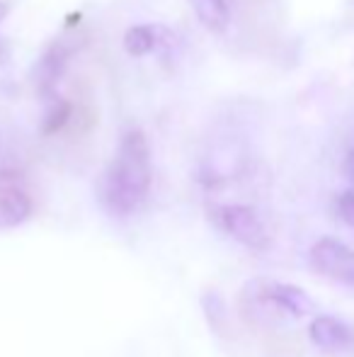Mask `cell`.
Listing matches in <instances>:
<instances>
[{
    "label": "cell",
    "mask_w": 354,
    "mask_h": 357,
    "mask_svg": "<svg viewBox=\"0 0 354 357\" xmlns=\"http://www.w3.org/2000/svg\"><path fill=\"white\" fill-rule=\"evenodd\" d=\"M5 56H8V44H5V39H0V63L5 61Z\"/></svg>",
    "instance_id": "cell-15"
},
{
    "label": "cell",
    "mask_w": 354,
    "mask_h": 357,
    "mask_svg": "<svg viewBox=\"0 0 354 357\" xmlns=\"http://www.w3.org/2000/svg\"><path fill=\"white\" fill-rule=\"evenodd\" d=\"M81 47H83V42L76 37L54 39V42L42 52L39 61L34 63V68H32L34 90H37L47 102L56 98V85L61 83L68 63H71V59L76 56Z\"/></svg>",
    "instance_id": "cell-4"
},
{
    "label": "cell",
    "mask_w": 354,
    "mask_h": 357,
    "mask_svg": "<svg viewBox=\"0 0 354 357\" xmlns=\"http://www.w3.org/2000/svg\"><path fill=\"white\" fill-rule=\"evenodd\" d=\"M211 219L228 238L238 241L246 248L265 250L269 245V231L265 221H262V216L250 204H241V202L216 204L211 209Z\"/></svg>",
    "instance_id": "cell-3"
},
{
    "label": "cell",
    "mask_w": 354,
    "mask_h": 357,
    "mask_svg": "<svg viewBox=\"0 0 354 357\" xmlns=\"http://www.w3.org/2000/svg\"><path fill=\"white\" fill-rule=\"evenodd\" d=\"M337 212H340L342 221L354 226V188L340 195V199H337Z\"/></svg>",
    "instance_id": "cell-13"
},
{
    "label": "cell",
    "mask_w": 354,
    "mask_h": 357,
    "mask_svg": "<svg viewBox=\"0 0 354 357\" xmlns=\"http://www.w3.org/2000/svg\"><path fill=\"white\" fill-rule=\"evenodd\" d=\"M189 5L197 13L199 22L214 34L226 32L228 22H231V8L228 0H189Z\"/></svg>",
    "instance_id": "cell-9"
},
{
    "label": "cell",
    "mask_w": 354,
    "mask_h": 357,
    "mask_svg": "<svg viewBox=\"0 0 354 357\" xmlns=\"http://www.w3.org/2000/svg\"><path fill=\"white\" fill-rule=\"evenodd\" d=\"M175 34L170 29L161 27V24H136L124 34V49H127L129 56L136 59L148 56L158 49H170L175 47Z\"/></svg>",
    "instance_id": "cell-8"
},
{
    "label": "cell",
    "mask_w": 354,
    "mask_h": 357,
    "mask_svg": "<svg viewBox=\"0 0 354 357\" xmlns=\"http://www.w3.org/2000/svg\"><path fill=\"white\" fill-rule=\"evenodd\" d=\"M311 265L325 278L354 284V250L342 241L330 236L316 241L311 248Z\"/></svg>",
    "instance_id": "cell-6"
},
{
    "label": "cell",
    "mask_w": 354,
    "mask_h": 357,
    "mask_svg": "<svg viewBox=\"0 0 354 357\" xmlns=\"http://www.w3.org/2000/svg\"><path fill=\"white\" fill-rule=\"evenodd\" d=\"M73 107H76L73 100L58 98V95L54 100H49V109L42 122L44 137H54V134H61L63 129H68V122H71V117H73Z\"/></svg>",
    "instance_id": "cell-10"
},
{
    "label": "cell",
    "mask_w": 354,
    "mask_h": 357,
    "mask_svg": "<svg viewBox=\"0 0 354 357\" xmlns=\"http://www.w3.org/2000/svg\"><path fill=\"white\" fill-rule=\"evenodd\" d=\"M151 183L153 165L148 139L141 129H129L99 180V202L112 216H131L146 204Z\"/></svg>",
    "instance_id": "cell-1"
},
{
    "label": "cell",
    "mask_w": 354,
    "mask_h": 357,
    "mask_svg": "<svg viewBox=\"0 0 354 357\" xmlns=\"http://www.w3.org/2000/svg\"><path fill=\"white\" fill-rule=\"evenodd\" d=\"M308 333L313 343L325 353H345L354 348V328L335 316H318Z\"/></svg>",
    "instance_id": "cell-7"
},
{
    "label": "cell",
    "mask_w": 354,
    "mask_h": 357,
    "mask_svg": "<svg viewBox=\"0 0 354 357\" xmlns=\"http://www.w3.org/2000/svg\"><path fill=\"white\" fill-rule=\"evenodd\" d=\"M5 17H8V5H5V3H0V22H3Z\"/></svg>",
    "instance_id": "cell-16"
},
{
    "label": "cell",
    "mask_w": 354,
    "mask_h": 357,
    "mask_svg": "<svg viewBox=\"0 0 354 357\" xmlns=\"http://www.w3.org/2000/svg\"><path fill=\"white\" fill-rule=\"evenodd\" d=\"M97 127V109L90 102H76L73 107V117L68 122V129H71L76 137H83V134H90Z\"/></svg>",
    "instance_id": "cell-11"
},
{
    "label": "cell",
    "mask_w": 354,
    "mask_h": 357,
    "mask_svg": "<svg viewBox=\"0 0 354 357\" xmlns=\"http://www.w3.org/2000/svg\"><path fill=\"white\" fill-rule=\"evenodd\" d=\"M345 175L354 183V149L347 153V160H345Z\"/></svg>",
    "instance_id": "cell-14"
},
{
    "label": "cell",
    "mask_w": 354,
    "mask_h": 357,
    "mask_svg": "<svg viewBox=\"0 0 354 357\" xmlns=\"http://www.w3.org/2000/svg\"><path fill=\"white\" fill-rule=\"evenodd\" d=\"M32 212L34 202L24 178L13 168H0V231L22 226Z\"/></svg>",
    "instance_id": "cell-5"
},
{
    "label": "cell",
    "mask_w": 354,
    "mask_h": 357,
    "mask_svg": "<svg viewBox=\"0 0 354 357\" xmlns=\"http://www.w3.org/2000/svg\"><path fill=\"white\" fill-rule=\"evenodd\" d=\"M301 340L296 335H267L265 353L267 357H301Z\"/></svg>",
    "instance_id": "cell-12"
},
{
    "label": "cell",
    "mask_w": 354,
    "mask_h": 357,
    "mask_svg": "<svg viewBox=\"0 0 354 357\" xmlns=\"http://www.w3.org/2000/svg\"><path fill=\"white\" fill-rule=\"evenodd\" d=\"M257 3H265V0H257Z\"/></svg>",
    "instance_id": "cell-17"
},
{
    "label": "cell",
    "mask_w": 354,
    "mask_h": 357,
    "mask_svg": "<svg viewBox=\"0 0 354 357\" xmlns=\"http://www.w3.org/2000/svg\"><path fill=\"white\" fill-rule=\"evenodd\" d=\"M243 314L257 324L277 319H301L313 311V299L303 289L277 280H250L241 291Z\"/></svg>",
    "instance_id": "cell-2"
}]
</instances>
